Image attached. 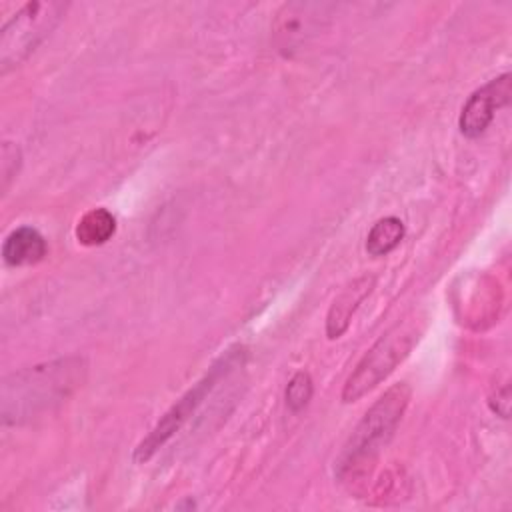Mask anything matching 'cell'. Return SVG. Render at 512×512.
<instances>
[{"instance_id":"cell-1","label":"cell","mask_w":512,"mask_h":512,"mask_svg":"<svg viewBox=\"0 0 512 512\" xmlns=\"http://www.w3.org/2000/svg\"><path fill=\"white\" fill-rule=\"evenodd\" d=\"M84 360L78 356L38 364L8 376L2 384V420L20 424L52 410L84 380Z\"/></svg>"},{"instance_id":"cell-2","label":"cell","mask_w":512,"mask_h":512,"mask_svg":"<svg viewBox=\"0 0 512 512\" xmlns=\"http://www.w3.org/2000/svg\"><path fill=\"white\" fill-rule=\"evenodd\" d=\"M410 400V388L406 382L394 384L388 388L364 414V418L358 422L356 430L348 438L340 458H338V476L348 478L352 474H358L364 470L366 464H370L380 448L392 438L398 422L402 420V414Z\"/></svg>"},{"instance_id":"cell-3","label":"cell","mask_w":512,"mask_h":512,"mask_svg":"<svg viewBox=\"0 0 512 512\" xmlns=\"http://www.w3.org/2000/svg\"><path fill=\"white\" fill-rule=\"evenodd\" d=\"M68 4L58 0L28 2L14 16H10L0 30V70L20 66L36 46L54 30L66 14Z\"/></svg>"},{"instance_id":"cell-4","label":"cell","mask_w":512,"mask_h":512,"mask_svg":"<svg viewBox=\"0 0 512 512\" xmlns=\"http://www.w3.org/2000/svg\"><path fill=\"white\" fill-rule=\"evenodd\" d=\"M418 334L420 330L414 322L396 324L386 334H382L348 376L342 390V400L356 402L374 386H378L410 354L418 342Z\"/></svg>"},{"instance_id":"cell-5","label":"cell","mask_w":512,"mask_h":512,"mask_svg":"<svg viewBox=\"0 0 512 512\" xmlns=\"http://www.w3.org/2000/svg\"><path fill=\"white\" fill-rule=\"evenodd\" d=\"M236 354H226L220 358V362H216L212 366V370L200 380L196 382L180 400H176V404L170 406V410L158 420V424L152 428V432L138 444L136 452H134V460L136 462H146L152 458V454L174 434L182 428V424L194 414V410L202 404V400L208 396V392L214 388V384L218 382V378L222 374H226L232 368V360Z\"/></svg>"},{"instance_id":"cell-6","label":"cell","mask_w":512,"mask_h":512,"mask_svg":"<svg viewBox=\"0 0 512 512\" xmlns=\"http://www.w3.org/2000/svg\"><path fill=\"white\" fill-rule=\"evenodd\" d=\"M510 94H512L510 74H502L490 80L488 84H484L482 88H478L462 108V114L458 120L460 132L468 138L480 136L492 122L494 112L504 104H508Z\"/></svg>"},{"instance_id":"cell-7","label":"cell","mask_w":512,"mask_h":512,"mask_svg":"<svg viewBox=\"0 0 512 512\" xmlns=\"http://www.w3.org/2000/svg\"><path fill=\"white\" fill-rule=\"evenodd\" d=\"M326 4H304L294 2L286 4L282 12L278 14L276 22V38L282 48H292L304 40L306 34H312V30L318 26V16H322V10H326Z\"/></svg>"},{"instance_id":"cell-8","label":"cell","mask_w":512,"mask_h":512,"mask_svg":"<svg viewBox=\"0 0 512 512\" xmlns=\"http://www.w3.org/2000/svg\"><path fill=\"white\" fill-rule=\"evenodd\" d=\"M48 252L44 236L30 226L16 228L2 244V258L8 266H30L40 262Z\"/></svg>"},{"instance_id":"cell-9","label":"cell","mask_w":512,"mask_h":512,"mask_svg":"<svg viewBox=\"0 0 512 512\" xmlns=\"http://www.w3.org/2000/svg\"><path fill=\"white\" fill-rule=\"evenodd\" d=\"M372 284H374V278H358L334 300V304L328 312V318H326L328 338L334 340L344 334L354 310L368 296V292L372 290Z\"/></svg>"},{"instance_id":"cell-10","label":"cell","mask_w":512,"mask_h":512,"mask_svg":"<svg viewBox=\"0 0 512 512\" xmlns=\"http://www.w3.org/2000/svg\"><path fill=\"white\" fill-rule=\"evenodd\" d=\"M116 232V220L106 208H94L86 212L76 226V238L84 246H100L108 242Z\"/></svg>"},{"instance_id":"cell-11","label":"cell","mask_w":512,"mask_h":512,"mask_svg":"<svg viewBox=\"0 0 512 512\" xmlns=\"http://www.w3.org/2000/svg\"><path fill=\"white\" fill-rule=\"evenodd\" d=\"M404 222L396 216L380 218L368 232L366 252L370 256H386L390 254L404 238Z\"/></svg>"},{"instance_id":"cell-12","label":"cell","mask_w":512,"mask_h":512,"mask_svg":"<svg viewBox=\"0 0 512 512\" xmlns=\"http://www.w3.org/2000/svg\"><path fill=\"white\" fill-rule=\"evenodd\" d=\"M312 398V380L306 372H298L294 374V378L288 382L286 388V406L292 412H300L308 400Z\"/></svg>"},{"instance_id":"cell-13","label":"cell","mask_w":512,"mask_h":512,"mask_svg":"<svg viewBox=\"0 0 512 512\" xmlns=\"http://www.w3.org/2000/svg\"><path fill=\"white\" fill-rule=\"evenodd\" d=\"M20 166V150L18 146H14L12 142H4L2 144V182H4V190L10 184V178L16 176Z\"/></svg>"}]
</instances>
